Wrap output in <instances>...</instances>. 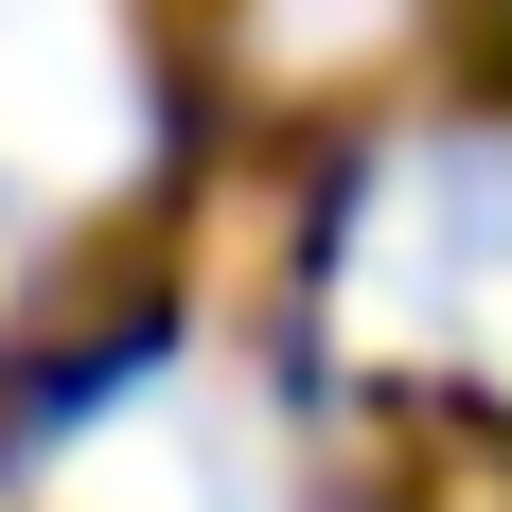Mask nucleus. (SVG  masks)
Here are the masks:
<instances>
[{
    "mask_svg": "<svg viewBox=\"0 0 512 512\" xmlns=\"http://www.w3.org/2000/svg\"><path fill=\"white\" fill-rule=\"evenodd\" d=\"M336 318L371 354H477L512 371V142H442L389 159L336 248Z\"/></svg>",
    "mask_w": 512,
    "mask_h": 512,
    "instance_id": "obj_1",
    "label": "nucleus"
},
{
    "mask_svg": "<svg viewBox=\"0 0 512 512\" xmlns=\"http://www.w3.org/2000/svg\"><path fill=\"white\" fill-rule=\"evenodd\" d=\"M53 495L71 512H301V477H283V424H265L248 371L177 354L53 442Z\"/></svg>",
    "mask_w": 512,
    "mask_h": 512,
    "instance_id": "obj_2",
    "label": "nucleus"
},
{
    "mask_svg": "<svg viewBox=\"0 0 512 512\" xmlns=\"http://www.w3.org/2000/svg\"><path fill=\"white\" fill-rule=\"evenodd\" d=\"M142 159V71L89 0H0V177L36 195H106Z\"/></svg>",
    "mask_w": 512,
    "mask_h": 512,
    "instance_id": "obj_3",
    "label": "nucleus"
}]
</instances>
